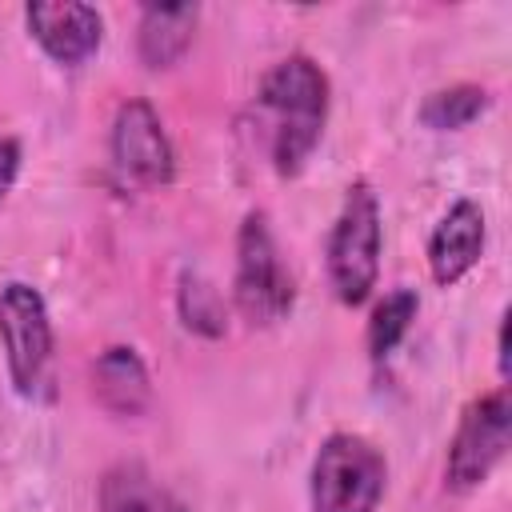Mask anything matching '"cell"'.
Instances as JSON below:
<instances>
[{
	"mask_svg": "<svg viewBox=\"0 0 512 512\" xmlns=\"http://www.w3.org/2000/svg\"><path fill=\"white\" fill-rule=\"evenodd\" d=\"M484 252V212L472 200H456L428 240V264L436 284H456Z\"/></svg>",
	"mask_w": 512,
	"mask_h": 512,
	"instance_id": "cell-9",
	"label": "cell"
},
{
	"mask_svg": "<svg viewBox=\"0 0 512 512\" xmlns=\"http://www.w3.org/2000/svg\"><path fill=\"white\" fill-rule=\"evenodd\" d=\"M380 272V204L368 180H356L328 236V276L340 304H364Z\"/></svg>",
	"mask_w": 512,
	"mask_h": 512,
	"instance_id": "cell-2",
	"label": "cell"
},
{
	"mask_svg": "<svg viewBox=\"0 0 512 512\" xmlns=\"http://www.w3.org/2000/svg\"><path fill=\"white\" fill-rule=\"evenodd\" d=\"M112 160L128 180H136L144 188H160L172 180L176 156H172V144H168L152 104H144V100L120 104V112L112 120Z\"/></svg>",
	"mask_w": 512,
	"mask_h": 512,
	"instance_id": "cell-7",
	"label": "cell"
},
{
	"mask_svg": "<svg viewBox=\"0 0 512 512\" xmlns=\"http://www.w3.org/2000/svg\"><path fill=\"white\" fill-rule=\"evenodd\" d=\"M180 316L188 328L204 332V336H220L224 332V304L216 296V288L200 276H184L180 288Z\"/></svg>",
	"mask_w": 512,
	"mask_h": 512,
	"instance_id": "cell-15",
	"label": "cell"
},
{
	"mask_svg": "<svg viewBox=\"0 0 512 512\" xmlns=\"http://www.w3.org/2000/svg\"><path fill=\"white\" fill-rule=\"evenodd\" d=\"M92 380H96V396L104 408L120 412V416H136L144 412L148 404V372L140 364V356L132 348H108L96 368H92Z\"/></svg>",
	"mask_w": 512,
	"mask_h": 512,
	"instance_id": "cell-11",
	"label": "cell"
},
{
	"mask_svg": "<svg viewBox=\"0 0 512 512\" xmlns=\"http://www.w3.org/2000/svg\"><path fill=\"white\" fill-rule=\"evenodd\" d=\"M100 512H188L140 464H120L100 480Z\"/></svg>",
	"mask_w": 512,
	"mask_h": 512,
	"instance_id": "cell-12",
	"label": "cell"
},
{
	"mask_svg": "<svg viewBox=\"0 0 512 512\" xmlns=\"http://www.w3.org/2000/svg\"><path fill=\"white\" fill-rule=\"evenodd\" d=\"M388 464L364 436L336 432L312 460V512H376Z\"/></svg>",
	"mask_w": 512,
	"mask_h": 512,
	"instance_id": "cell-3",
	"label": "cell"
},
{
	"mask_svg": "<svg viewBox=\"0 0 512 512\" xmlns=\"http://www.w3.org/2000/svg\"><path fill=\"white\" fill-rule=\"evenodd\" d=\"M496 356H500V376H508V316L500 320V340H496Z\"/></svg>",
	"mask_w": 512,
	"mask_h": 512,
	"instance_id": "cell-17",
	"label": "cell"
},
{
	"mask_svg": "<svg viewBox=\"0 0 512 512\" xmlns=\"http://www.w3.org/2000/svg\"><path fill=\"white\" fill-rule=\"evenodd\" d=\"M488 108V92L476 88V84H456V88H444V92H432L424 104H420V120L436 132H456L464 124H472L480 112Z\"/></svg>",
	"mask_w": 512,
	"mask_h": 512,
	"instance_id": "cell-13",
	"label": "cell"
},
{
	"mask_svg": "<svg viewBox=\"0 0 512 512\" xmlns=\"http://www.w3.org/2000/svg\"><path fill=\"white\" fill-rule=\"evenodd\" d=\"M260 104L276 120V136H272L276 172L296 176L304 168V160L312 156V148L320 144V132H324L328 76L308 56H288L264 76Z\"/></svg>",
	"mask_w": 512,
	"mask_h": 512,
	"instance_id": "cell-1",
	"label": "cell"
},
{
	"mask_svg": "<svg viewBox=\"0 0 512 512\" xmlns=\"http://www.w3.org/2000/svg\"><path fill=\"white\" fill-rule=\"evenodd\" d=\"M200 8L196 4H148L140 16V60L148 68L176 64L196 32Z\"/></svg>",
	"mask_w": 512,
	"mask_h": 512,
	"instance_id": "cell-10",
	"label": "cell"
},
{
	"mask_svg": "<svg viewBox=\"0 0 512 512\" xmlns=\"http://www.w3.org/2000/svg\"><path fill=\"white\" fill-rule=\"evenodd\" d=\"M508 436H512L508 392L500 388V392L472 400L460 416L452 444H448V484L464 492V488H476L480 480H488V472L508 452Z\"/></svg>",
	"mask_w": 512,
	"mask_h": 512,
	"instance_id": "cell-6",
	"label": "cell"
},
{
	"mask_svg": "<svg viewBox=\"0 0 512 512\" xmlns=\"http://www.w3.org/2000/svg\"><path fill=\"white\" fill-rule=\"evenodd\" d=\"M292 276L280 264L268 220L252 212L236 236V304L252 324H276L292 308Z\"/></svg>",
	"mask_w": 512,
	"mask_h": 512,
	"instance_id": "cell-4",
	"label": "cell"
},
{
	"mask_svg": "<svg viewBox=\"0 0 512 512\" xmlns=\"http://www.w3.org/2000/svg\"><path fill=\"white\" fill-rule=\"evenodd\" d=\"M16 172H20V144L16 140H0V200L12 192Z\"/></svg>",
	"mask_w": 512,
	"mask_h": 512,
	"instance_id": "cell-16",
	"label": "cell"
},
{
	"mask_svg": "<svg viewBox=\"0 0 512 512\" xmlns=\"http://www.w3.org/2000/svg\"><path fill=\"white\" fill-rule=\"evenodd\" d=\"M416 308H420V296H416L412 288H396V292H388V296L376 304V312H372V320H368V348H372L376 360L388 356V352L404 340L408 324L416 320Z\"/></svg>",
	"mask_w": 512,
	"mask_h": 512,
	"instance_id": "cell-14",
	"label": "cell"
},
{
	"mask_svg": "<svg viewBox=\"0 0 512 512\" xmlns=\"http://www.w3.org/2000/svg\"><path fill=\"white\" fill-rule=\"evenodd\" d=\"M24 20H28V32L32 40L64 68H76L84 64L96 48H100V32H104V20L92 4H76V0H40V4H28L24 8Z\"/></svg>",
	"mask_w": 512,
	"mask_h": 512,
	"instance_id": "cell-8",
	"label": "cell"
},
{
	"mask_svg": "<svg viewBox=\"0 0 512 512\" xmlns=\"http://www.w3.org/2000/svg\"><path fill=\"white\" fill-rule=\"evenodd\" d=\"M0 344L8 356V372L20 396H32L44 380L52 360V324L44 296L32 284H4L0 288Z\"/></svg>",
	"mask_w": 512,
	"mask_h": 512,
	"instance_id": "cell-5",
	"label": "cell"
}]
</instances>
